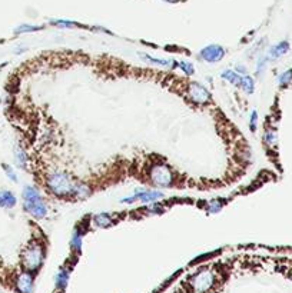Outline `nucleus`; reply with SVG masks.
I'll use <instances>...</instances> for the list:
<instances>
[{
	"instance_id": "f257e3e1",
	"label": "nucleus",
	"mask_w": 292,
	"mask_h": 293,
	"mask_svg": "<svg viewBox=\"0 0 292 293\" xmlns=\"http://www.w3.org/2000/svg\"><path fill=\"white\" fill-rule=\"evenodd\" d=\"M222 272L205 266L192 273L185 282V293H218L222 288Z\"/></svg>"
},
{
	"instance_id": "f03ea898",
	"label": "nucleus",
	"mask_w": 292,
	"mask_h": 293,
	"mask_svg": "<svg viewBox=\"0 0 292 293\" xmlns=\"http://www.w3.org/2000/svg\"><path fill=\"white\" fill-rule=\"evenodd\" d=\"M45 258H46L45 244L40 241L32 239L20 252L19 269L37 276V273L40 272V269L45 263Z\"/></svg>"
},
{
	"instance_id": "7ed1b4c3",
	"label": "nucleus",
	"mask_w": 292,
	"mask_h": 293,
	"mask_svg": "<svg viewBox=\"0 0 292 293\" xmlns=\"http://www.w3.org/2000/svg\"><path fill=\"white\" fill-rule=\"evenodd\" d=\"M48 189L59 197L72 196L76 182L66 172H53L46 180Z\"/></svg>"
},
{
	"instance_id": "20e7f679",
	"label": "nucleus",
	"mask_w": 292,
	"mask_h": 293,
	"mask_svg": "<svg viewBox=\"0 0 292 293\" xmlns=\"http://www.w3.org/2000/svg\"><path fill=\"white\" fill-rule=\"evenodd\" d=\"M149 180L158 188H169L173 183V172L163 163H155L149 169Z\"/></svg>"
},
{
	"instance_id": "39448f33",
	"label": "nucleus",
	"mask_w": 292,
	"mask_h": 293,
	"mask_svg": "<svg viewBox=\"0 0 292 293\" xmlns=\"http://www.w3.org/2000/svg\"><path fill=\"white\" fill-rule=\"evenodd\" d=\"M163 197V193L159 190H146V189H137L132 196L123 197L120 199V203L125 205H133L136 202H142V203H152V202H158L159 199Z\"/></svg>"
},
{
	"instance_id": "423d86ee",
	"label": "nucleus",
	"mask_w": 292,
	"mask_h": 293,
	"mask_svg": "<svg viewBox=\"0 0 292 293\" xmlns=\"http://www.w3.org/2000/svg\"><path fill=\"white\" fill-rule=\"evenodd\" d=\"M188 92H189V98H190V100H192L193 103H196V104H208V103L211 102V99H212L211 92H209L204 85H201V83H198V82L190 83Z\"/></svg>"
},
{
	"instance_id": "0eeeda50",
	"label": "nucleus",
	"mask_w": 292,
	"mask_h": 293,
	"mask_svg": "<svg viewBox=\"0 0 292 293\" xmlns=\"http://www.w3.org/2000/svg\"><path fill=\"white\" fill-rule=\"evenodd\" d=\"M226 54V50L219 45H209L199 52V59L208 63H218Z\"/></svg>"
},
{
	"instance_id": "6e6552de",
	"label": "nucleus",
	"mask_w": 292,
	"mask_h": 293,
	"mask_svg": "<svg viewBox=\"0 0 292 293\" xmlns=\"http://www.w3.org/2000/svg\"><path fill=\"white\" fill-rule=\"evenodd\" d=\"M23 209L34 219H45L49 212L48 205L43 202V199L37 202H23Z\"/></svg>"
},
{
	"instance_id": "1a4fd4ad",
	"label": "nucleus",
	"mask_w": 292,
	"mask_h": 293,
	"mask_svg": "<svg viewBox=\"0 0 292 293\" xmlns=\"http://www.w3.org/2000/svg\"><path fill=\"white\" fill-rule=\"evenodd\" d=\"M291 49V45H290V42H287V40H282V42H279V43H275V45H272L268 52H266V56H268V59H269V62H274V60H278V59H281L284 54H287L288 52Z\"/></svg>"
},
{
	"instance_id": "9d476101",
	"label": "nucleus",
	"mask_w": 292,
	"mask_h": 293,
	"mask_svg": "<svg viewBox=\"0 0 292 293\" xmlns=\"http://www.w3.org/2000/svg\"><path fill=\"white\" fill-rule=\"evenodd\" d=\"M69 276H70V269L62 268L57 275H56V292H63L68 286V282H69Z\"/></svg>"
},
{
	"instance_id": "9b49d317",
	"label": "nucleus",
	"mask_w": 292,
	"mask_h": 293,
	"mask_svg": "<svg viewBox=\"0 0 292 293\" xmlns=\"http://www.w3.org/2000/svg\"><path fill=\"white\" fill-rule=\"evenodd\" d=\"M16 203H17V199L10 190H0V207L13 209Z\"/></svg>"
},
{
	"instance_id": "f8f14e48",
	"label": "nucleus",
	"mask_w": 292,
	"mask_h": 293,
	"mask_svg": "<svg viewBox=\"0 0 292 293\" xmlns=\"http://www.w3.org/2000/svg\"><path fill=\"white\" fill-rule=\"evenodd\" d=\"M22 199H23V202H37V200H42L43 196L39 192L37 188L29 185V186H25V188H23Z\"/></svg>"
},
{
	"instance_id": "ddd939ff",
	"label": "nucleus",
	"mask_w": 292,
	"mask_h": 293,
	"mask_svg": "<svg viewBox=\"0 0 292 293\" xmlns=\"http://www.w3.org/2000/svg\"><path fill=\"white\" fill-rule=\"evenodd\" d=\"M15 159H16V163H17L19 168L27 169V166H29V156H27L26 150L20 146V145H16V147H15Z\"/></svg>"
},
{
	"instance_id": "4468645a",
	"label": "nucleus",
	"mask_w": 292,
	"mask_h": 293,
	"mask_svg": "<svg viewBox=\"0 0 292 293\" xmlns=\"http://www.w3.org/2000/svg\"><path fill=\"white\" fill-rule=\"evenodd\" d=\"M239 87H240L245 93L252 95V93L255 92V80H254V77L249 76V74H242Z\"/></svg>"
},
{
	"instance_id": "2eb2a0df",
	"label": "nucleus",
	"mask_w": 292,
	"mask_h": 293,
	"mask_svg": "<svg viewBox=\"0 0 292 293\" xmlns=\"http://www.w3.org/2000/svg\"><path fill=\"white\" fill-rule=\"evenodd\" d=\"M240 77H242V74H239L238 72H235V70H232V69H225V70H222V73H221V79H222V80H226V82H229L231 85H234V86H237V87H239Z\"/></svg>"
},
{
	"instance_id": "dca6fc26",
	"label": "nucleus",
	"mask_w": 292,
	"mask_h": 293,
	"mask_svg": "<svg viewBox=\"0 0 292 293\" xmlns=\"http://www.w3.org/2000/svg\"><path fill=\"white\" fill-rule=\"evenodd\" d=\"M93 223H95V226L105 229V227H109L113 224V219L109 213H99V215H95Z\"/></svg>"
},
{
	"instance_id": "f3484780",
	"label": "nucleus",
	"mask_w": 292,
	"mask_h": 293,
	"mask_svg": "<svg viewBox=\"0 0 292 293\" xmlns=\"http://www.w3.org/2000/svg\"><path fill=\"white\" fill-rule=\"evenodd\" d=\"M90 195V189L86 183H82V182H76L75 188H73V193L72 196L75 199H85L87 196Z\"/></svg>"
},
{
	"instance_id": "a211bd4d",
	"label": "nucleus",
	"mask_w": 292,
	"mask_h": 293,
	"mask_svg": "<svg viewBox=\"0 0 292 293\" xmlns=\"http://www.w3.org/2000/svg\"><path fill=\"white\" fill-rule=\"evenodd\" d=\"M264 142L269 147H274L278 142V133L274 127H268L265 132H264Z\"/></svg>"
},
{
	"instance_id": "6ab92c4d",
	"label": "nucleus",
	"mask_w": 292,
	"mask_h": 293,
	"mask_svg": "<svg viewBox=\"0 0 292 293\" xmlns=\"http://www.w3.org/2000/svg\"><path fill=\"white\" fill-rule=\"evenodd\" d=\"M82 244H83V233L79 229H76L72 235V239H70V249L73 252H79L82 249Z\"/></svg>"
},
{
	"instance_id": "aec40b11",
	"label": "nucleus",
	"mask_w": 292,
	"mask_h": 293,
	"mask_svg": "<svg viewBox=\"0 0 292 293\" xmlns=\"http://www.w3.org/2000/svg\"><path fill=\"white\" fill-rule=\"evenodd\" d=\"M43 26L37 25H20L15 29V33L16 34H25V33H34V32H39L42 30Z\"/></svg>"
},
{
	"instance_id": "412c9836",
	"label": "nucleus",
	"mask_w": 292,
	"mask_h": 293,
	"mask_svg": "<svg viewBox=\"0 0 292 293\" xmlns=\"http://www.w3.org/2000/svg\"><path fill=\"white\" fill-rule=\"evenodd\" d=\"M269 63V59H268V56L266 54H261L259 57H258V60H257V69H255V72H257V76H262L264 72L266 70V65Z\"/></svg>"
},
{
	"instance_id": "4be33fe9",
	"label": "nucleus",
	"mask_w": 292,
	"mask_h": 293,
	"mask_svg": "<svg viewBox=\"0 0 292 293\" xmlns=\"http://www.w3.org/2000/svg\"><path fill=\"white\" fill-rule=\"evenodd\" d=\"M292 83V69H288V70H285L284 73L279 74V77H278V85L281 86V87H287V86H290Z\"/></svg>"
},
{
	"instance_id": "5701e85b",
	"label": "nucleus",
	"mask_w": 292,
	"mask_h": 293,
	"mask_svg": "<svg viewBox=\"0 0 292 293\" xmlns=\"http://www.w3.org/2000/svg\"><path fill=\"white\" fill-rule=\"evenodd\" d=\"M52 25L56 27H62V29H72V27H78V23L73 22V20H66V19H56L51 22Z\"/></svg>"
},
{
	"instance_id": "b1692460",
	"label": "nucleus",
	"mask_w": 292,
	"mask_h": 293,
	"mask_svg": "<svg viewBox=\"0 0 292 293\" xmlns=\"http://www.w3.org/2000/svg\"><path fill=\"white\" fill-rule=\"evenodd\" d=\"M179 69H181L186 76H192V74L195 73V68H193V65L189 63V62H186V60H181V62H179Z\"/></svg>"
},
{
	"instance_id": "393cba45",
	"label": "nucleus",
	"mask_w": 292,
	"mask_h": 293,
	"mask_svg": "<svg viewBox=\"0 0 292 293\" xmlns=\"http://www.w3.org/2000/svg\"><path fill=\"white\" fill-rule=\"evenodd\" d=\"M1 168H3V171H4V173H6V176L9 177V180H12V182H15V183L17 182V174H16V172H15V169H13L10 165L3 163Z\"/></svg>"
},
{
	"instance_id": "a878e982",
	"label": "nucleus",
	"mask_w": 292,
	"mask_h": 293,
	"mask_svg": "<svg viewBox=\"0 0 292 293\" xmlns=\"http://www.w3.org/2000/svg\"><path fill=\"white\" fill-rule=\"evenodd\" d=\"M249 129L252 132H257V129H258V113H257V110H252V113L249 116Z\"/></svg>"
},
{
	"instance_id": "bb28decb",
	"label": "nucleus",
	"mask_w": 292,
	"mask_h": 293,
	"mask_svg": "<svg viewBox=\"0 0 292 293\" xmlns=\"http://www.w3.org/2000/svg\"><path fill=\"white\" fill-rule=\"evenodd\" d=\"M222 206H223V203H221L219 200H213V202H211V203L208 205V213H211V215L218 213V212L222 209Z\"/></svg>"
},
{
	"instance_id": "cd10ccee",
	"label": "nucleus",
	"mask_w": 292,
	"mask_h": 293,
	"mask_svg": "<svg viewBox=\"0 0 292 293\" xmlns=\"http://www.w3.org/2000/svg\"><path fill=\"white\" fill-rule=\"evenodd\" d=\"M148 210L151 212V213H155V215H159V213H163V210H165V207L160 205V203H151V206L148 207Z\"/></svg>"
},
{
	"instance_id": "c85d7f7f",
	"label": "nucleus",
	"mask_w": 292,
	"mask_h": 293,
	"mask_svg": "<svg viewBox=\"0 0 292 293\" xmlns=\"http://www.w3.org/2000/svg\"><path fill=\"white\" fill-rule=\"evenodd\" d=\"M235 72H238L239 74H246V68H245L243 65H238V66L235 68Z\"/></svg>"
},
{
	"instance_id": "c756f323",
	"label": "nucleus",
	"mask_w": 292,
	"mask_h": 293,
	"mask_svg": "<svg viewBox=\"0 0 292 293\" xmlns=\"http://www.w3.org/2000/svg\"><path fill=\"white\" fill-rule=\"evenodd\" d=\"M162 1H166V3H178L179 0H162Z\"/></svg>"
}]
</instances>
